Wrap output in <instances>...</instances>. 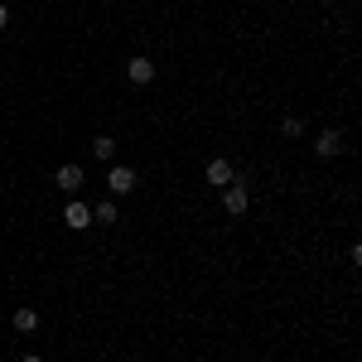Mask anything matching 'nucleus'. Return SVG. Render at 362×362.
Segmentation results:
<instances>
[{
  "label": "nucleus",
  "mask_w": 362,
  "mask_h": 362,
  "mask_svg": "<svg viewBox=\"0 0 362 362\" xmlns=\"http://www.w3.org/2000/svg\"><path fill=\"white\" fill-rule=\"evenodd\" d=\"M54 184H58V189H63V194H78V189H83V184H87V174H83V165H73V160H68V165H58V174H54Z\"/></svg>",
  "instance_id": "f257e3e1"
},
{
  "label": "nucleus",
  "mask_w": 362,
  "mask_h": 362,
  "mask_svg": "<svg viewBox=\"0 0 362 362\" xmlns=\"http://www.w3.org/2000/svg\"><path fill=\"white\" fill-rule=\"evenodd\" d=\"M107 189H112L116 198H121V194H136V169H131V165H112V174H107Z\"/></svg>",
  "instance_id": "f03ea898"
},
{
  "label": "nucleus",
  "mask_w": 362,
  "mask_h": 362,
  "mask_svg": "<svg viewBox=\"0 0 362 362\" xmlns=\"http://www.w3.org/2000/svg\"><path fill=\"white\" fill-rule=\"evenodd\" d=\"M63 227H73V232H87V227H92V208L73 198V203L63 208Z\"/></svg>",
  "instance_id": "7ed1b4c3"
},
{
  "label": "nucleus",
  "mask_w": 362,
  "mask_h": 362,
  "mask_svg": "<svg viewBox=\"0 0 362 362\" xmlns=\"http://www.w3.org/2000/svg\"><path fill=\"white\" fill-rule=\"evenodd\" d=\"M126 78H131V83L136 87H145V83H155V63H150V58H131V63H126Z\"/></svg>",
  "instance_id": "20e7f679"
},
{
  "label": "nucleus",
  "mask_w": 362,
  "mask_h": 362,
  "mask_svg": "<svg viewBox=\"0 0 362 362\" xmlns=\"http://www.w3.org/2000/svg\"><path fill=\"white\" fill-rule=\"evenodd\" d=\"M247 203H251V194L242 189V184H227V194H223V208L232 213V218H242V213H247Z\"/></svg>",
  "instance_id": "39448f33"
},
{
  "label": "nucleus",
  "mask_w": 362,
  "mask_h": 362,
  "mask_svg": "<svg viewBox=\"0 0 362 362\" xmlns=\"http://www.w3.org/2000/svg\"><path fill=\"white\" fill-rule=\"evenodd\" d=\"M338 150H343V136H338V131H319V140H314V155H319V160H334Z\"/></svg>",
  "instance_id": "423d86ee"
},
{
  "label": "nucleus",
  "mask_w": 362,
  "mask_h": 362,
  "mask_svg": "<svg viewBox=\"0 0 362 362\" xmlns=\"http://www.w3.org/2000/svg\"><path fill=\"white\" fill-rule=\"evenodd\" d=\"M203 179H208V184H218V189H227V184H232V165H227V160H208Z\"/></svg>",
  "instance_id": "0eeeda50"
},
{
  "label": "nucleus",
  "mask_w": 362,
  "mask_h": 362,
  "mask_svg": "<svg viewBox=\"0 0 362 362\" xmlns=\"http://www.w3.org/2000/svg\"><path fill=\"white\" fill-rule=\"evenodd\" d=\"M92 160L112 165V160H116V140H112V136H97V140H92Z\"/></svg>",
  "instance_id": "6e6552de"
},
{
  "label": "nucleus",
  "mask_w": 362,
  "mask_h": 362,
  "mask_svg": "<svg viewBox=\"0 0 362 362\" xmlns=\"http://www.w3.org/2000/svg\"><path fill=\"white\" fill-rule=\"evenodd\" d=\"M92 223H116V198H102V203H92Z\"/></svg>",
  "instance_id": "1a4fd4ad"
},
{
  "label": "nucleus",
  "mask_w": 362,
  "mask_h": 362,
  "mask_svg": "<svg viewBox=\"0 0 362 362\" xmlns=\"http://www.w3.org/2000/svg\"><path fill=\"white\" fill-rule=\"evenodd\" d=\"M15 329H20V334H34V329H39V309H15Z\"/></svg>",
  "instance_id": "9d476101"
},
{
  "label": "nucleus",
  "mask_w": 362,
  "mask_h": 362,
  "mask_svg": "<svg viewBox=\"0 0 362 362\" xmlns=\"http://www.w3.org/2000/svg\"><path fill=\"white\" fill-rule=\"evenodd\" d=\"M280 131H285L290 140H300V136H305V121H300V116H285V121H280Z\"/></svg>",
  "instance_id": "9b49d317"
},
{
  "label": "nucleus",
  "mask_w": 362,
  "mask_h": 362,
  "mask_svg": "<svg viewBox=\"0 0 362 362\" xmlns=\"http://www.w3.org/2000/svg\"><path fill=\"white\" fill-rule=\"evenodd\" d=\"M5 25H10V10H5V5H0V29H5Z\"/></svg>",
  "instance_id": "f8f14e48"
},
{
  "label": "nucleus",
  "mask_w": 362,
  "mask_h": 362,
  "mask_svg": "<svg viewBox=\"0 0 362 362\" xmlns=\"http://www.w3.org/2000/svg\"><path fill=\"white\" fill-rule=\"evenodd\" d=\"M20 362H44V358H34V353H29V358H20Z\"/></svg>",
  "instance_id": "ddd939ff"
},
{
  "label": "nucleus",
  "mask_w": 362,
  "mask_h": 362,
  "mask_svg": "<svg viewBox=\"0 0 362 362\" xmlns=\"http://www.w3.org/2000/svg\"><path fill=\"white\" fill-rule=\"evenodd\" d=\"M0 319H5V309H0Z\"/></svg>",
  "instance_id": "4468645a"
}]
</instances>
